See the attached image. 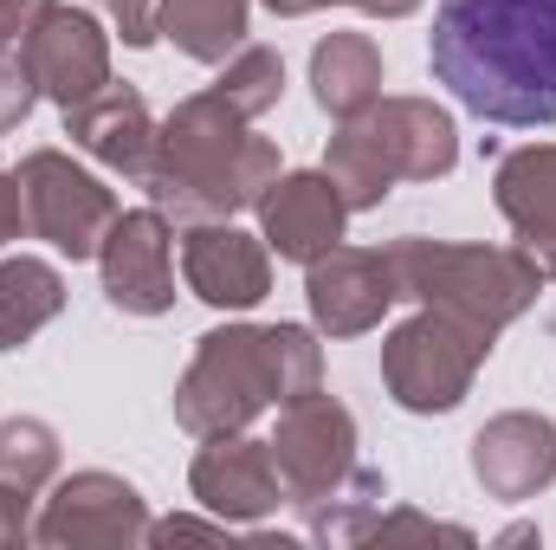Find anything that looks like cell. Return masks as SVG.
Masks as SVG:
<instances>
[{
    "mask_svg": "<svg viewBox=\"0 0 556 550\" xmlns=\"http://www.w3.org/2000/svg\"><path fill=\"white\" fill-rule=\"evenodd\" d=\"M427 65L459 111L505 130L556 124V0H440Z\"/></svg>",
    "mask_w": 556,
    "mask_h": 550,
    "instance_id": "1",
    "label": "cell"
},
{
    "mask_svg": "<svg viewBox=\"0 0 556 550\" xmlns=\"http://www.w3.org/2000/svg\"><path fill=\"white\" fill-rule=\"evenodd\" d=\"M285 175L278 142L260 137L214 85L181 98L162 124H155V149L142 168V195L149 208H162L175 227L188 221H233L253 214Z\"/></svg>",
    "mask_w": 556,
    "mask_h": 550,
    "instance_id": "2",
    "label": "cell"
},
{
    "mask_svg": "<svg viewBox=\"0 0 556 550\" xmlns=\"http://www.w3.org/2000/svg\"><path fill=\"white\" fill-rule=\"evenodd\" d=\"M324 389V343L311 324H214L175 383V427L194 440L240 434L266 409Z\"/></svg>",
    "mask_w": 556,
    "mask_h": 550,
    "instance_id": "3",
    "label": "cell"
},
{
    "mask_svg": "<svg viewBox=\"0 0 556 550\" xmlns=\"http://www.w3.org/2000/svg\"><path fill=\"white\" fill-rule=\"evenodd\" d=\"M389 266H395V291L408 304L446 311L485 337L511 330L544 298V273L531 266L525 247H472V240L402 234V240H389Z\"/></svg>",
    "mask_w": 556,
    "mask_h": 550,
    "instance_id": "4",
    "label": "cell"
},
{
    "mask_svg": "<svg viewBox=\"0 0 556 550\" xmlns=\"http://www.w3.org/2000/svg\"><path fill=\"white\" fill-rule=\"evenodd\" d=\"M492 343L498 337H485V330H472V324H459L446 311L415 304V317H402L382 337V389L408 414H453L472 396Z\"/></svg>",
    "mask_w": 556,
    "mask_h": 550,
    "instance_id": "5",
    "label": "cell"
},
{
    "mask_svg": "<svg viewBox=\"0 0 556 550\" xmlns=\"http://www.w3.org/2000/svg\"><path fill=\"white\" fill-rule=\"evenodd\" d=\"M20 188H26V227H33V240H46L59 260H98V247H104V234H111V221L124 214L117 208V195L91 175V168H78L65 149H33V155H20Z\"/></svg>",
    "mask_w": 556,
    "mask_h": 550,
    "instance_id": "6",
    "label": "cell"
},
{
    "mask_svg": "<svg viewBox=\"0 0 556 550\" xmlns=\"http://www.w3.org/2000/svg\"><path fill=\"white\" fill-rule=\"evenodd\" d=\"M33 545L46 550H137L149 545V499L124 473L85 466V473H59L39 499L33 518Z\"/></svg>",
    "mask_w": 556,
    "mask_h": 550,
    "instance_id": "7",
    "label": "cell"
},
{
    "mask_svg": "<svg viewBox=\"0 0 556 550\" xmlns=\"http://www.w3.org/2000/svg\"><path fill=\"white\" fill-rule=\"evenodd\" d=\"M273 460H278V479H285V505L298 518L317 512L363 466L356 460V414L343 409L337 396H324V389L285 402L278 427H273Z\"/></svg>",
    "mask_w": 556,
    "mask_h": 550,
    "instance_id": "8",
    "label": "cell"
},
{
    "mask_svg": "<svg viewBox=\"0 0 556 550\" xmlns=\"http://www.w3.org/2000/svg\"><path fill=\"white\" fill-rule=\"evenodd\" d=\"M304 304H311V330L343 343V337H369L395 304V266L389 247H330L304 266Z\"/></svg>",
    "mask_w": 556,
    "mask_h": 550,
    "instance_id": "9",
    "label": "cell"
},
{
    "mask_svg": "<svg viewBox=\"0 0 556 550\" xmlns=\"http://www.w3.org/2000/svg\"><path fill=\"white\" fill-rule=\"evenodd\" d=\"M20 59H26V72H33L39 98H52L59 111L85 104L91 91L111 85V33H104V20H98L91 7L52 0V7L33 20V33L20 39Z\"/></svg>",
    "mask_w": 556,
    "mask_h": 550,
    "instance_id": "10",
    "label": "cell"
},
{
    "mask_svg": "<svg viewBox=\"0 0 556 550\" xmlns=\"http://www.w3.org/2000/svg\"><path fill=\"white\" fill-rule=\"evenodd\" d=\"M104 298L124 317H162L175 311V221L162 208H130L111 221L98 247Z\"/></svg>",
    "mask_w": 556,
    "mask_h": 550,
    "instance_id": "11",
    "label": "cell"
},
{
    "mask_svg": "<svg viewBox=\"0 0 556 550\" xmlns=\"http://www.w3.org/2000/svg\"><path fill=\"white\" fill-rule=\"evenodd\" d=\"M188 492L201 499V512L227 518V525H260L285 505V479H278L273 440L240 434H207L188 460Z\"/></svg>",
    "mask_w": 556,
    "mask_h": 550,
    "instance_id": "12",
    "label": "cell"
},
{
    "mask_svg": "<svg viewBox=\"0 0 556 550\" xmlns=\"http://www.w3.org/2000/svg\"><path fill=\"white\" fill-rule=\"evenodd\" d=\"M181 285L214 311H253L273 291V247L233 221H188L181 227Z\"/></svg>",
    "mask_w": 556,
    "mask_h": 550,
    "instance_id": "13",
    "label": "cell"
},
{
    "mask_svg": "<svg viewBox=\"0 0 556 550\" xmlns=\"http://www.w3.org/2000/svg\"><path fill=\"white\" fill-rule=\"evenodd\" d=\"M472 479L485 499L525 505L556 486V421L538 409H505L472 434Z\"/></svg>",
    "mask_w": 556,
    "mask_h": 550,
    "instance_id": "14",
    "label": "cell"
},
{
    "mask_svg": "<svg viewBox=\"0 0 556 550\" xmlns=\"http://www.w3.org/2000/svg\"><path fill=\"white\" fill-rule=\"evenodd\" d=\"M253 214H260V240L285 266H311L317 253L343 247V227H350V208L324 168H285Z\"/></svg>",
    "mask_w": 556,
    "mask_h": 550,
    "instance_id": "15",
    "label": "cell"
},
{
    "mask_svg": "<svg viewBox=\"0 0 556 550\" xmlns=\"http://www.w3.org/2000/svg\"><path fill=\"white\" fill-rule=\"evenodd\" d=\"M382 149L395 182H446L459 168V124L433 98H382L369 117H356Z\"/></svg>",
    "mask_w": 556,
    "mask_h": 550,
    "instance_id": "16",
    "label": "cell"
},
{
    "mask_svg": "<svg viewBox=\"0 0 556 550\" xmlns=\"http://www.w3.org/2000/svg\"><path fill=\"white\" fill-rule=\"evenodd\" d=\"M492 201H498L505 227L518 234V247L531 253V266L556 278V142L505 149L498 175H492Z\"/></svg>",
    "mask_w": 556,
    "mask_h": 550,
    "instance_id": "17",
    "label": "cell"
},
{
    "mask_svg": "<svg viewBox=\"0 0 556 550\" xmlns=\"http://www.w3.org/2000/svg\"><path fill=\"white\" fill-rule=\"evenodd\" d=\"M65 137H72V149H85L91 162H104L111 175L142 182L149 149H155V117H149L137 85H117L111 78L104 91H91L85 104L65 111Z\"/></svg>",
    "mask_w": 556,
    "mask_h": 550,
    "instance_id": "18",
    "label": "cell"
},
{
    "mask_svg": "<svg viewBox=\"0 0 556 550\" xmlns=\"http://www.w3.org/2000/svg\"><path fill=\"white\" fill-rule=\"evenodd\" d=\"M311 98L337 124L369 117L382 104V46L369 33H324L311 46Z\"/></svg>",
    "mask_w": 556,
    "mask_h": 550,
    "instance_id": "19",
    "label": "cell"
},
{
    "mask_svg": "<svg viewBox=\"0 0 556 550\" xmlns=\"http://www.w3.org/2000/svg\"><path fill=\"white\" fill-rule=\"evenodd\" d=\"M247 20H253V0H162L155 7V33L194 65H227L247 46Z\"/></svg>",
    "mask_w": 556,
    "mask_h": 550,
    "instance_id": "20",
    "label": "cell"
},
{
    "mask_svg": "<svg viewBox=\"0 0 556 550\" xmlns=\"http://www.w3.org/2000/svg\"><path fill=\"white\" fill-rule=\"evenodd\" d=\"M65 311V273L33 253H0V357L33 343Z\"/></svg>",
    "mask_w": 556,
    "mask_h": 550,
    "instance_id": "21",
    "label": "cell"
},
{
    "mask_svg": "<svg viewBox=\"0 0 556 550\" xmlns=\"http://www.w3.org/2000/svg\"><path fill=\"white\" fill-rule=\"evenodd\" d=\"M324 175H330V188L343 195L350 214H376V208L395 195V175H389L382 149L369 142L363 124H337V137L324 149Z\"/></svg>",
    "mask_w": 556,
    "mask_h": 550,
    "instance_id": "22",
    "label": "cell"
},
{
    "mask_svg": "<svg viewBox=\"0 0 556 550\" xmlns=\"http://www.w3.org/2000/svg\"><path fill=\"white\" fill-rule=\"evenodd\" d=\"M59 460H65V447H59V427L52 421H39V414L0 421V492L39 499L59 479Z\"/></svg>",
    "mask_w": 556,
    "mask_h": 550,
    "instance_id": "23",
    "label": "cell"
},
{
    "mask_svg": "<svg viewBox=\"0 0 556 550\" xmlns=\"http://www.w3.org/2000/svg\"><path fill=\"white\" fill-rule=\"evenodd\" d=\"M382 505H389V479L376 466H356L317 512H304V532L317 545H356V538H369V525L382 518Z\"/></svg>",
    "mask_w": 556,
    "mask_h": 550,
    "instance_id": "24",
    "label": "cell"
},
{
    "mask_svg": "<svg viewBox=\"0 0 556 550\" xmlns=\"http://www.w3.org/2000/svg\"><path fill=\"white\" fill-rule=\"evenodd\" d=\"M214 91L247 117V124H260L266 111H278V98H285V59H278V46H260V39H247L227 65H220V78H214Z\"/></svg>",
    "mask_w": 556,
    "mask_h": 550,
    "instance_id": "25",
    "label": "cell"
},
{
    "mask_svg": "<svg viewBox=\"0 0 556 550\" xmlns=\"http://www.w3.org/2000/svg\"><path fill=\"white\" fill-rule=\"evenodd\" d=\"M33 104H39V85H33V72L13 46V52H0V137H13L33 117Z\"/></svg>",
    "mask_w": 556,
    "mask_h": 550,
    "instance_id": "26",
    "label": "cell"
},
{
    "mask_svg": "<svg viewBox=\"0 0 556 550\" xmlns=\"http://www.w3.org/2000/svg\"><path fill=\"white\" fill-rule=\"evenodd\" d=\"M155 7L162 0H104V13H111V26H117V39L130 46V52H149L162 33H155Z\"/></svg>",
    "mask_w": 556,
    "mask_h": 550,
    "instance_id": "27",
    "label": "cell"
},
{
    "mask_svg": "<svg viewBox=\"0 0 556 550\" xmlns=\"http://www.w3.org/2000/svg\"><path fill=\"white\" fill-rule=\"evenodd\" d=\"M369 538H453V545H472V532L466 525H433V518H420V512H382L376 525H369Z\"/></svg>",
    "mask_w": 556,
    "mask_h": 550,
    "instance_id": "28",
    "label": "cell"
},
{
    "mask_svg": "<svg viewBox=\"0 0 556 550\" xmlns=\"http://www.w3.org/2000/svg\"><path fill=\"white\" fill-rule=\"evenodd\" d=\"M33 518H39V499H26V492H0V545L7 550L33 545Z\"/></svg>",
    "mask_w": 556,
    "mask_h": 550,
    "instance_id": "29",
    "label": "cell"
},
{
    "mask_svg": "<svg viewBox=\"0 0 556 550\" xmlns=\"http://www.w3.org/2000/svg\"><path fill=\"white\" fill-rule=\"evenodd\" d=\"M33 227H26V188H20V175L13 168H0V253L13 247V240H26Z\"/></svg>",
    "mask_w": 556,
    "mask_h": 550,
    "instance_id": "30",
    "label": "cell"
},
{
    "mask_svg": "<svg viewBox=\"0 0 556 550\" xmlns=\"http://www.w3.org/2000/svg\"><path fill=\"white\" fill-rule=\"evenodd\" d=\"M52 0H0V52H13L26 33H33V20L46 13Z\"/></svg>",
    "mask_w": 556,
    "mask_h": 550,
    "instance_id": "31",
    "label": "cell"
},
{
    "mask_svg": "<svg viewBox=\"0 0 556 550\" xmlns=\"http://www.w3.org/2000/svg\"><path fill=\"white\" fill-rule=\"evenodd\" d=\"M337 7H356V13H369V20H408L427 0H337Z\"/></svg>",
    "mask_w": 556,
    "mask_h": 550,
    "instance_id": "32",
    "label": "cell"
},
{
    "mask_svg": "<svg viewBox=\"0 0 556 550\" xmlns=\"http://www.w3.org/2000/svg\"><path fill=\"white\" fill-rule=\"evenodd\" d=\"M273 20H304V13H324V7H337V0H260Z\"/></svg>",
    "mask_w": 556,
    "mask_h": 550,
    "instance_id": "33",
    "label": "cell"
},
{
    "mask_svg": "<svg viewBox=\"0 0 556 550\" xmlns=\"http://www.w3.org/2000/svg\"><path fill=\"white\" fill-rule=\"evenodd\" d=\"M498 545H538V525H511V532H505Z\"/></svg>",
    "mask_w": 556,
    "mask_h": 550,
    "instance_id": "34",
    "label": "cell"
}]
</instances>
